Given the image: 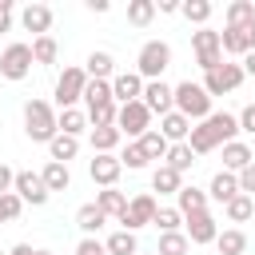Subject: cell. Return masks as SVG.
I'll use <instances>...</instances> for the list:
<instances>
[{
    "label": "cell",
    "instance_id": "f546056e",
    "mask_svg": "<svg viewBox=\"0 0 255 255\" xmlns=\"http://www.w3.org/2000/svg\"><path fill=\"white\" fill-rule=\"evenodd\" d=\"M120 131H116V124L112 128H92V151L96 155H116V147H120Z\"/></svg>",
    "mask_w": 255,
    "mask_h": 255
},
{
    "label": "cell",
    "instance_id": "74e56055",
    "mask_svg": "<svg viewBox=\"0 0 255 255\" xmlns=\"http://www.w3.org/2000/svg\"><path fill=\"white\" fill-rule=\"evenodd\" d=\"M223 211H227V219H231V223H247V219L255 215V199L239 191V195H235L231 203H223Z\"/></svg>",
    "mask_w": 255,
    "mask_h": 255
},
{
    "label": "cell",
    "instance_id": "9f6ffc18",
    "mask_svg": "<svg viewBox=\"0 0 255 255\" xmlns=\"http://www.w3.org/2000/svg\"><path fill=\"white\" fill-rule=\"evenodd\" d=\"M0 255H8V251H0Z\"/></svg>",
    "mask_w": 255,
    "mask_h": 255
},
{
    "label": "cell",
    "instance_id": "f5cc1de1",
    "mask_svg": "<svg viewBox=\"0 0 255 255\" xmlns=\"http://www.w3.org/2000/svg\"><path fill=\"white\" fill-rule=\"evenodd\" d=\"M8 255H36V247H32V243H16Z\"/></svg>",
    "mask_w": 255,
    "mask_h": 255
},
{
    "label": "cell",
    "instance_id": "f6af8a7d",
    "mask_svg": "<svg viewBox=\"0 0 255 255\" xmlns=\"http://www.w3.org/2000/svg\"><path fill=\"white\" fill-rule=\"evenodd\" d=\"M235 120H239V131H247V135H255V104H247V108H243V112H239Z\"/></svg>",
    "mask_w": 255,
    "mask_h": 255
},
{
    "label": "cell",
    "instance_id": "11a10c76",
    "mask_svg": "<svg viewBox=\"0 0 255 255\" xmlns=\"http://www.w3.org/2000/svg\"><path fill=\"white\" fill-rule=\"evenodd\" d=\"M36 255H52V251H36Z\"/></svg>",
    "mask_w": 255,
    "mask_h": 255
},
{
    "label": "cell",
    "instance_id": "5b68a950",
    "mask_svg": "<svg viewBox=\"0 0 255 255\" xmlns=\"http://www.w3.org/2000/svg\"><path fill=\"white\" fill-rule=\"evenodd\" d=\"M84 88H88V72L84 68H64L60 76H56V108L64 112V108H76L80 100H84Z\"/></svg>",
    "mask_w": 255,
    "mask_h": 255
},
{
    "label": "cell",
    "instance_id": "db71d44e",
    "mask_svg": "<svg viewBox=\"0 0 255 255\" xmlns=\"http://www.w3.org/2000/svg\"><path fill=\"white\" fill-rule=\"evenodd\" d=\"M88 12H108V0H88Z\"/></svg>",
    "mask_w": 255,
    "mask_h": 255
},
{
    "label": "cell",
    "instance_id": "d6986e66",
    "mask_svg": "<svg viewBox=\"0 0 255 255\" xmlns=\"http://www.w3.org/2000/svg\"><path fill=\"white\" fill-rule=\"evenodd\" d=\"M84 72H88V80H112V76H116V56H112V52H104V48L88 52Z\"/></svg>",
    "mask_w": 255,
    "mask_h": 255
},
{
    "label": "cell",
    "instance_id": "2e32d148",
    "mask_svg": "<svg viewBox=\"0 0 255 255\" xmlns=\"http://www.w3.org/2000/svg\"><path fill=\"white\" fill-rule=\"evenodd\" d=\"M187 147H191L195 155H207V151H215V147H219V135H215L211 120H199V124H191V131H187Z\"/></svg>",
    "mask_w": 255,
    "mask_h": 255
},
{
    "label": "cell",
    "instance_id": "ffe728a7",
    "mask_svg": "<svg viewBox=\"0 0 255 255\" xmlns=\"http://www.w3.org/2000/svg\"><path fill=\"white\" fill-rule=\"evenodd\" d=\"M187 131H191V120H187V116H179V112L159 116V135H163L167 143H187Z\"/></svg>",
    "mask_w": 255,
    "mask_h": 255
},
{
    "label": "cell",
    "instance_id": "f35d334b",
    "mask_svg": "<svg viewBox=\"0 0 255 255\" xmlns=\"http://www.w3.org/2000/svg\"><path fill=\"white\" fill-rule=\"evenodd\" d=\"M187 251H191V243H187L183 231H167V235H159V243H155V255H187Z\"/></svg>",
    "mask_w": 255,
    "mask_h": 255
},
{
    "label": "cell",
    "instance_id": "83f0119b",
    "mask_svg": "<svg viewBox=\"0 0 255 255\" xmlns=\"http://www.w3.org/2000/svg\"><path fill=\"white\" fill-rule=\"evenodd\" d=\"M104 251H108V255H139V239L120 227V231H112V235L104 239Z\"/></svg>",
    "mask_w": 255,
    "mask_h": 255
},
{
    "label": "cell",
    "instance_id": "d6a6232c",
    "mask_svg": "<svg viewBox=\"0 0 255 255\" xmlns=\"http://www.w3.org/2000/svg\"><path fill=\"white\" fill-rule=\"evenodd\" d=\"M135 143L143 147V155H147V159H163V155H167V147H171V143L159 135V128H147V131H143Z\"/></svg>",
    "mask_w": 255,
    "mask_h": 255
},
{
    "label": "cell",
    "instance_id": "4fadbf2b",
    "mask_svg": "<svg viewBox=\"0 0 255 255\" xmlns=\"http://www.w3.org/2000/svg\"><path fill=\"white\" fill-rule=\"evenodd\" d=\"M120 155H92V163H88V175H92V183H100V187H116L120 183Z\"/></svg>",
    "mask_w": 255,
    "mask_h": 255
},
{
    "label": "cell",
    "instance_id": "484cf974",
    "mask_svg": "<svg viewBox=\"0 0 255 255\" xmlns=\"http://www.w3.org/2000/svg\"><path fill=\"white\" fill-rule=\"evenodd\" d=\"M179 187H183V175L171 171L167 163H159V167L151 171V191H159V195H175Z\"/></svg>",
    "mask_w": 255,
    "mask_h": 255
},
{
    "label": "cell",
    "instance_id": "e0dca14e",
    "mask_svg": "<svg viewBox=\"0 0 255 255\" xmlns=\"http://www.w3.org/2000/svg\"><path fill=\"white\" fill-rule=\"evenodd\" d=\"M247 163H255V151H251V143H243V139H231V143H223V171L239 175Z\"/></svg>",
    "mask_w": 255,
    "mask_h": 255
},
{
    "label": "cell",
    "instance_id": "6da1fadb",
    "mask_svg": "<svg viewBox=\"0 0 255 255\" xmlns=\"http://www.w3.org/2000/svg\"><path fill=\"white\" fill-rule=\"evenodd\" d=\"M24 131H28L32 143H52V139L60 135V128H56V108H52L48 100H28V104H24Z\"/></svg>",
    "mask_w": 255,
    "mask_h": 255
},
{
    "label": "cell",
    "instance_id": "5bb4252c",
    "mask_svg": "<svg viewBox=\"0 0 255 255\" xmlns=\"http://www.w3.org/2000/svg\"><path fill=\"white\" fill-rule=\"evenodd\" d=\"M143 96V80L135 76V72H116L112 76V100L124 108V104H131V100H139Z\"/></svg>",
    "mask_w": 255,
    "mask_h": 255
},
{
    "label": "cell",
    "instance_id": "681fc988",
    "mask_svg": "<svg viewBox=\"0 0 255 255\" xmlns=\"http://www.w3.org/2000/svg\"><path fill=\"white\" fill-rule=\"evenodd\" d=\"M12 28V0H0V32Z\"/></svg>",
    "mask_w": 255,
    "mask_h": 255
},
{
    "label": "cell",
    "instance_id": "816d5d0a",
    "mask_svg": "<svg viewBox=\"0 0 255 255\" xmlns=\"http://www.w3.org/2000/svg\"><path fill=\"white\" fill-rule=\"evenodd\" d=\"M239 68H243V76H255V52H247V56H243V64H239Z\"/></svg>",
    "mask_w": 255,
    "mask_h": 255
},
{
    "label": "cell",
    "instance_id": "3957f363",
    "mask_svg": "<svg viewBox=\"0 0 255 255\" xmlns=\"http://www.w3.org/2000/svg\"><path fill=\"white\" fill-rule=\"evenodd\" d=\"M167 64H171V44L167 40H147L139 48V56H135V76L143 84H151V80H159L167 72Z\"/></svg>",
    "mask_w": 255,
    "mask_h": 255
},
{
    "label": "cell",
    "instance_id": "603a6c76",
    "mask_svg": "<svg viewBox=\"0 0 255 255\" xmlns=\"http://www.w3.org/2000/svg\"><path fill=\"white\" fill-rule=\"evenodd\" d=\"M104 104H116L112 100V80H88V88H84V112H96Z\"/></svg>",
    "mask_w": 255,
    "mask_h": 255
},
{
    "label": "cell",
    "instance_id": "6f0895ef",
    "mask_svg": "<svg viewBox=\"0 0 255 255\" xmlns=\"http://www.w3.org/2000/svg\"><path fill=\"white\" fill-rule=\"evenodd\" d=\"M139 255H143V251H139ZM151 255H155V251H151Z\"/></svg>",
    "mask_w": 255,
    "mask_h": 255
},
{
    "label": "cell",
    "instance_id": "bcb514c9",
    "mask_svg": "<svg viewBox=\"0 0 255 255\" xmlns=\"http://www.w3.org/2000/svg\"><path fill=\"white\" fill-rule=\"evenodd\" d=\"M76 255H108V251H104V243L92 235V239H80V243H76Z\"/></svg>",
    "mask_w": 255,
    "mask_h": 255
},
{
    "label": "cell",
    "instance_id": "8fae6325",
    "mask_svg": "<svg viewBox=\"0 0 255 255\" xmlns=\"http://www.w3.org/2000/svg\"><path fill=\"white\" fill-rule=\"evenodd\" d=\"M183 235H187V243L203 247V243H215L219 223H215V215H211V211H199V215H187V219H183Z\"/></svg>",
    "mask_w": 255,
    "mask_h": 255
},
{
    "label": "cell",
    "instance_id": "8992f818",
    "mask_svg": "<svg viewBox=\"0 0 255 255\" xmlns=\"http://www.w3.org/2000/svg\"><path fill=\"white\" fill-rule=\"evenodd\" d=\"M191 48H195V64L203 72H215L223 64V48H219V32L215 28H195L191 32Z\"/></svg>",
    "mask_w": 255,
    "mask_h": 255
},
{
    "label": "cell",
    "instance_id": "e575fe53",
    "mask_svg": "<svg viewBox=\"0 0 255 255\" xmlns=\"http://www.w3.org/2000/svg\"><path fill=\"white\" fill-rule=\"evenodd\" d=\"M155 20V0H128V24L147 28Z\"/></svg>",
    "mask_w": 255,
    "mask_h": 255
},
{
    "label": "cell",
    "instance_id": "4dcf8cb0",
    "mask_svg": "<svg viewBox=\"0 0 255 255\" xmlns=\"http://www.w3.org/2000/svg\"><path fill=\"white\" fill-rule=\"evenodd\" d=\"M215 247H219V255H243L247 251V235L239 227H227V231L215 235Z\"/></svg>",
    "mask_w": 255,
    "mask_h": 255
},
{
    "label": "cell",
    "instance_id": "b9f144b4",
    "mask_svg": "<svg viewBox=\"0 0 255 255\" xmlns=\"http://www.w3.org/2000/svg\"><path fill=\"white\" fill-rule=\"evenodd\" d=\"M151 223L159 227V235H167V231H183V215H179L175 207H159Z\"/></svg>",
    "mask_w": 255,
    "mask_h": 255
},
{
    "label": "cell",
    "instance_id": "52a82bcc",
    "mask_svg": "<svg viewBox=\"0 0 255 255\" xmlns=\"http://www.w3.org/2000/svg\"><path fill=\"white\" fill-rule=\"evenodd\" d=\"M243 80H247V76H243V68H239V64H231V60H223L215 72H203V84H199V88H203V92L215 100V96H227V92H235Z\"/></svg>",
    "mask_w": 255,
    "mask_h": 255
},
{
    "label": "cell",
    "instance_id": "4316f807",
    "mask_svg": "<svg viewBox=\"0 0 255 255\" xmlns=\"http://www.w3.org/2000/svg\"><path fill=\"white\" fill-rule=\"evenodd\" d=\"M104 223H108V215H104V211H100L96 203H84V207L76 211V227L84 231V239H92V235H96V231H100Z\"/></svg>",
    "mask_w": 255,
    "mask_h": 255
},
{
    "label": "cell",
    "instance_id": "9a60e30c",
    "mask_svg": "<svg viewBox=\"0 0 255 255\" xmlns=\"http://www.w3.org/2000/svg\"><path fill=\"white\" fill-rule=\"evenodd\" d=\"M175 211L187 219V215H199V211H207V191L203 187H195V183H183L179 191H175Z\"/></svg>",
    "mask_w": 255,
    "mask_h": 255
},
{
    "label": "cell",
    "instance_id": "44dd1931",
    "mask_svg": "<svg viewBox=\"0 0 255 255\" xmlns=\"http://www.w3.org/2000/svg\"><path fill=\"white\" fill-rule=\"evenodd\" d=\"M235 195H239V179H235L231 171H215L211 183H207V199H215V203H231Z\"/></svg>",
    "mask_w": 255,
    "mask_h": 255
},
{
    "label": "cell",
    "instance_id": "7402d4cb",
    "mask_svg": "<svg viewBox=\"0 0 255 255\" xmlns=\"http://www.w3.org/2000/svg\"><path fill=\"white\" fill-rule=\"evenodd\" d=\"M96 207H100L108 219H120V215L128 211V195H124L120 187H104V191H96Z\"/></svg>",
    "mask_w": 255,
    "mask_h": 255
},
{
    "label": "cell",
    "instance_id": "f1b7e54d",
    "mask_svg": "<svg viewBox=\"0 0 255 255\" xmlns=\"http://www.w3.org/2000/svg\"><path fill=\"white\" fill-rule=\"evenodd\" d=\"M207 120H211V128H215V135H219V147L231 143V139H239V120H235L231 112H211Z\"/></svg>",
    "mask_w": 255,
    "mask_h": 255
},
{
    "label": "cell",
    "instance_id": "30bf717a",
    "mask_svg": "<svg viewBox=\"0 0 255 255\" xmlns=\"http://www.w3.org/2000/svg\"><path fill=\"white\" fill-rule=\"evenodd\" d=\"M12 191L20 195V203H32V207H44L48 203V187H44V179H40V171H16V183H12Z\"/></svg>",
    "mask_w": 255,
    "mask_h": 255
},
{
    "label": "cell",
    "instance_id": "ab89813d",
    "mask_svg": "<svg viewBox=\"0 0 255 255\" xmlns=\"http://www.w3.org/2000/svg\"><path fill=\"white\" fill-rule=\"evenodd\" d=\"M223 20H227V28H239V24L255 20V4H251V0H231L227 12H223Z\"/></svg>",
    "mask_w": 255,
    "mask_h": 255
},
{
    "label": "cell",
    "instance_id": "ee69618b",
    "mask_svg": "<svg viewBox=\"0 0 255 255\" xmlns=\"http://www.w3.org/2000/svg\"><path fill=\"white\" fill-rule=\"evenodd\" d=\"M235 179H239V191L255 199V163H247V167H243V171H239Z\"/></svg>",
    "mask_w": 255,
    "mask_h": 255
},
{
    "label": "cell",
    "instance_id": "60d3db41",
    "mask_svg": "<svg viewBox=\"0 0 255 255\" xmlns=\"http://www.w3.org/2000/svg\"><path fill=\"white\" fill-rule=\"evenodd\" d=\"M147 163H151V159L143 155V147H139L135 139H131V143H128V147L120 151V167H128V171H143Z\"/></svg>",
    "mask_w": 255,
    "mask_h": 255
},
{
    "label": "cell",
    "instance_id": "c3c4849f",
    "mask_svg": "<svg viewBox=\"0 0 255 255\" xmlns=\"http://www.w3.org/2000/svg\"><path fill=\"white\" fill-rule=\"evenodd\" d=\"M12 183H16V171H12L8 163H0V195H8V191H12Z\"/></svg>",
    "mask_w": 255,
    "mask_h": 255
},
{
    "label": "cell",
    "instance_id": "ba28073f",
    "mask_svg": "<svg viewBox=\"0 0 255 255\" xmlns=\"http://www.w3.org/2000/svg\"><path fill=\"white\" fill-rule=\"evenodd\" d=\"M147 128H151V112H147L139 100H131V104H124V108L116 112V131H120V135H128V143H131V139H139Z\"/></svg>",
    "mask_w": 255,
    "mask_h": 255
},
{
    "label": "cell",
    "instance_id": "277c9868",
    "mask_svg": "<svg viewBox=\"0 0 255 255\" xmlns=\"http://www.w3.org/2000/svg\"><path fill=\"white\" fill-rule=\"evenodd\" d=\"M155 211H159V199H155L151 191H139V195H131V199H128V211H124L116 223H120L124 231H131V235H135L139 227H147V223L155 219Z\"/></svg>",
    "mask_w": 255,
    "mask_h": 255
},
{
    "label": "cell",
    "instance_id": "7a4b0ae2",
    "mask_svg": "<svg viewBox=\"0 0 255 255\" xmlns=\"http://www.w3.org/2000/svg\"><path fill=\"white\" fill-rule=\"evenodd\" d=\"M171 100H175V112H179V116H187L191 124H199V120H207V116H211V96H207L199 84H191V80L175 84V88H171Z\"/></svg>",
    "mask_w": 255,
    "mask_h": 255
},
{
    "label": "cell",
    "instance_id": "ac0fdd59",
    "mask_svg": "<svg viewBox=\"0 0 255 255\" xmlns=\"http://www.w3.org/2000/svg\"><path fill=\"white\" fill-rule=\"evenodd\" d=\"M20 24H24L28 32H36V36H48V28H52V8H48V4H24V8H20Z\"/></svg>",
    "mask_w": 255,
    "mask_h": 255
},
{
    "label": "cell",
    "instance_id": "f907efd6",
    "mask_svg": "<svg viewBox=\"0 0 255 255\" xmlns=\"http://www.w3.org/2000/svg\"><path fill=\"white\" fill-rule=\"evenodd\" d=\"M155 12H163V16H175V12H179V0H159V4H155Z\"/></svg>",
    "mask_w": 255,
    "mask_h": 255
},
{
    "label": "cell",
    "instance_id": "8d00e7d4",
    "mask_svg": "<svg viewBox=\"0 0 255 255\" xmlns=\"http://www.w3.org/2000/svg\"><path fill=\"white\" fill-rule=\"evenodd\" d=\"M76 151H80V139H76V135H56V139L48 143V155H52L56 163H68V159H76Z\"/></svg>",
    "mask_w": 255,
    "mask_h": 255
},
{
    "label": "cell",
    "instance_id": "7c38bea8",
    "mask_svg": "<svg viewBox=\"0 0 255 255\" xmlns=\"http://www.w3.org/2000/svg\"><path fill=\"white\" fill-rule=\"evenodd\" d=\"M139 104H143L151 116H167V112H175L171 84H163V80H151V84H143V96H139Z\"/></svg>",
    "mask_w": 255,
    "mask_h": 255
},
{
    "label": "cell",
    "instance_id": "7bdbcfd3",
    "mask_svg": "<svg viewBox=\"0 0 255 255\" xmlns=\"http://www.w3.org/2000/svg\"><path fill=\"white\" fill-rule=\"evenodd\" d=\"M20 211H24V203H20V195H16V191L0 195V223H12Z\"/></svg>",
    "mask_w": 255,
    "mask_h": 255
},
{
    "label": "cell",
    "instance_id": "1f68e13d",
    "mask_svg": "<svg viewBox=\"0 0 255 255\" xmlns=\"http://www.w3.org/2000/svg\"><path fill=\"white\" fill-rule=\"evenodd\" d=\"M179 12H183V20L187 24H195V28H207V20H211V0H187V4H179Z\"/></svg>",
    "mask_w": 255,
    "mask_h": 255
},
{
    "label": "cell",
    "instance_id": "7dc6e473",
    "mask_svg": "<svg viewBox=\"0 0 255 255\" xmlns=\"http://www.w3.org/2000/svg\"><path fill=\"white\" fill-rule=\"evenodd\" d=\"M239 36H243V48H247V52H255V20L239 24Z\"/></svg>",
    "mask_w": 255,
    "mask_h": 255
},
{
    "label": "cell",
    "instance_id": "cb8c5ba5",
    "mask_svg": "<svg viewBox=\"0 0 255 255\" xmlns=\"http://www.w3.org/2000/svg\"><path fill=\"white\" fill-rule=\"evenodd\" d=\"M56 128H60V135H76V139H80V131H88L84 108H64V112H56Z\"/></svg>",
    "mask_w": 255,
    "mask_h": 255
},
{
    "label": "cell",
    "instance_id": "d590c367",
    "mask_svg": "<svg viewBox=\"0 0 255 255\" xmlns=\"http://www.w3.org/2000/svg\"><path fill=\"white\" fill-rule=\"evenodd\" d=\"M56 56H60V44L52 40V36H36L32 40V64H56Z\"/></svg>",
    "mask_w": 255,
    "mask_h": 255
},
{
    "label": "cell",
    "instance_id": "836d02e7",
    "mask_svg": "<svg viewBox=\"0 0 255 255\" xmlns=\"http://www.w3.org/2000/svg\"><path fill=\"white\" fill-rule=\"evenodd\" d=\"M163 163H167L171 171H179V175H183V171H191V163H195V151H191L187 143H171V147H167V155H163Z\"/></svg>",
    "mask_w": 255,
    "mask_h": 255
},
{
    "label": "cell",
    "instance_id": "d4e9b609",
    "mask_svg": "<svg viewBox=\"0 0 255 255\" xmlns=\"http://www.w3.org/2000/svg\"><path fill=\"white\" fill-rule=\"evenodd\" d=\"M40 179H44V187H48V191H68V187H72V171H68V163H56V159H48V163H44Z\"/></svg>",
    "mask_w": 255,
    "mask_h": 255
},
{
    "label": "cell",
    "instance_id": "9c48e42d",
    "mask_svg": "<svg viewBox=\"0 0 255 255\" xmlns=\"http://www.w3.org/2000/svg\"><path fill=\"white\" fill-rule=\"evenodd\" d=\"M28 72H32V44H20V40L8 44V48L0 52V76L16 84V80H24Z\"/></svg>",
    "mask_w": 255,
    "mask_h": 255
}]
</instances>
